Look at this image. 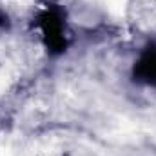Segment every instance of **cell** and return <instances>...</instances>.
Returning <instances> with one entry per match:
<instances>
[{
  "mask_svg": "<svg viewBox=\"0 0 156 156\" xmlns=\"http://www.w3.org/2000/svg\"><path fill=\"white\" fill-rule=\"evenodd\" d=\"M37 27L49 55H62L67 49L69 40L66 15L58 5H47L40 11L37 16Z\"/></svg>",
  "mask_w": 156,
  "mask_h": 156,
  "instance_id": "cell-1",
  "label": "cell"
},
{
  "mask_svg": "<svg viewBox=\"0 0 156 156\" xmlns=\"http://www.w3.org/2000/svg\"><path fill=\"white\" fill-rule=\"evenodd\" d=\"M133 78L138 83L156 87V49L154 47L145 49L140 55V58L134 62Z\"/></svg>",
  "mask_w": 156,
  "mask_h": 156,
  "instance_id": "cell-2",
  "label": "cell"
},
{
  "mask_svg": "<svg viewBox=\"0 0 156 156\" xmlns=\"http://www.w3.org/2000/svg\"><path fill=\"white\" fill-rule=\"evenodd\" d=\"M7 27H9V16L4 11H0V29H7Z\"/></svg>",
  "mask_w": 156,
  "mask_h": 156,
  "instance_id": "cell-3",
  "label": "cell"
}]
</instances>
